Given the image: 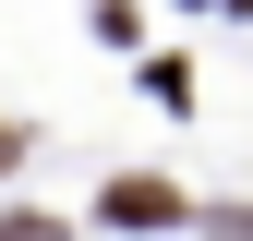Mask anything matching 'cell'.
Instances as JSON below:
<instances>
[{
	"instance_id": "obj_1",
	"label": "cell",
	"mask_w": 253,
	"mask_h": 241,
	"mask_svg": "<svg viewBox=\"0 0 253 241\" xmlns=\"http://www.w3.org/2000/svg\"><path fill=\"white\" fill-rule=\"evenodd\" d=\"M169 217H181L169 181H109V229H169Z\"/></svg>"
},
{
	"instance_id": "obj_2",
	"label": "cell",
	"mask_w": 253,
	"mask_h": 241,
	"mask_svg": "<svg viewBox=\"0 0 253 241\" xmlns=\"http://www.w3.org/2000/svg\"><path fill=\"white\" fill-rule=\"evenodd\" d=\"M0 241H60V217H0Z\"/></svg>"
},
{
	"instance_id": "obj_3",
	"label": "cell",
	"mask_w": 253,
	"mask_h": 241,
	"mask_svg": "<svg viewBox=\"0 0 253 241\" xmlns=\"http://www.w3.org/2000/svg\"><path fill=\"white\" fill-rule=\"evenodd\" d=\"M12 157H24V133H12V120H0V169H12Z\"/></svg>"
}]
</instances>
